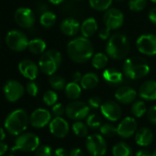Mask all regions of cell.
<instances>
[{
  "label": "cell",
  "mask_w": 156,
  "mask_h": 156,
  "mask_svg": "<svg viewBox=\"0 0 156 156\" xmlns=\"http://www.w3.org/2000/svg\"><path fill=\"white\" fill-rule=\"evenodd\" d=\"M102 99L101 98L99 97H92L88 99V106L91 108H94V109H97V108H100L101 105H102Z\"/></svg>",
  "instance_id": "43"
},
{
  "label": "cell",
  "mask_w": 156,
  "mask_h": 156,
  "mask_svg": "<svg viewBox=\"0 0 156 156\" xmlns=\"http://www.w3.org/2000/svg\"><path fill=\"white\" fill-rule=\"evenodd\" d=\"M28 49L33 54H36V55L42 54L46 50V42L42 39H39V38L30 40L29 41Z\"/></svg>",
  "instance_id": "28"
},
{
  "label": "cell",
  "mask_w": 156,
  "mask_h": 156,
  "mask_svg": "<svg viewBox=\"0 0 156 156\" xmlns=\"http://www.w3.org/2000/svg\"><path fill=\"white\" fill-rule=\"evenodd\" d=\"M103 21L105 23V26L109 30H118L124 23V15L119 9L116 8H109L108 10L105 11Z\"/></svg>",
  "instance_id": "11"
},
{
  "label": "cell",
  "mask_w": 156,
  "mask_h": 156,
  "mask_svg": "<svg viewBox=\"0 0 156 156\" xmlns=\"http://www.w3.org/2000/svg\"><path fill=\"white\" fill-rule=\"evenodd\" d=\"M110 31H111V30H109L108 28H103V29H101L100 30H99V32H98V37L101 39V40H103V41H106V40H108L109 39V37L111 36L110 35Z\"/></svg>",
  "instance_id": "45"
},
{
  "label": "cell",
  "mask_w": 156,
  "mask_h": 156,
  "mask_svg": "<svg viewBox=\"0 0 156 156\" xmlns=\"http://www.w3.org/2000/svg\"><path fill=\"white\" fill-rule=\"evenodd\" d=\"M41 140L38 135L32 132H25L19 135L15 140V146L12 151L20 150L21 151H34L40 146Z\"/></svg>",
  "instance_id": "7"
},
{
  "label": "cell",
  "mask_w": 156,
  "mask_h": 156,
  "mask_svg": "<svg viewBox=\"0 0 156 156\" xmlns=\"http://www.w3.org/2000/svg\"><path fill=\"white\" fill-rule=\"evenodd\" d=\"M113 0H89V4L91 8L97 11H106L108 10Z\"/></svg>",
  "instance_id": "35"
},
{
  "label": "cell",
  "mask_w": 156,
  "mask_h": 156,
  "mask_svg": "<svg viewBox=\"0 0 156 156\" xmlns=\"http://www.w3.org/2000/svg\"><path fill=\"white\" fill-rule=\"evenodd\" d=\"M5 98L9 102H17L20 100L25 92L24 87L17 80L8 81L3 87Z\"/></svg>",
  "instance_id": "12"
},
{
  "label": "cell",
  "mask_w": 156,
  "mask_h": 156,
  "mask_svg": "<svg viewBox=\"0 0 156 156\" xmlns=\"http://www.w3.org/2000/svg\"><path fill=\"white\" fill-rule=\"evenodd\" d=\"M49 83H50V86L51 87V88L56 90V91L64 90V88L67 85L64 78L61 75H58V74L51 75Z\"/></svg>",
  "instance_id": "32"
},
{
  "label": "cell",
  "mask_w": 156,
  "mask_h": 156,
  "mask_svg": "<svg viewBox=\"0 0 156 156\" xmlns=\"http://www.w3.org/2000/svg\"><path fill=\"white\" fill-rule=\"evenodd\" d=\"M8 149H9L8 144H6L3 141H0V156H3L7 152Z\"/></svg>",
  "instance_id": "52"
},
{
  "label": "cell",
  "mask_w": 156,
  "mask_h": 156,
  "mask_svg": "<svg viewBox=\"0 0 156 156\" xmlns=\"http://www.w3.org/2000/svg\"><path fill=\"white\" fill-rule=\"evenodd\" d=\"M135 156H152V153L148 150L142 149V150L137 151L135 153Z\"/></svg>",
  "instance_id": "50"
},
{
  "label": "cell",
  "mask_w": 156,
  "mask_h": 156,
  "mask_svg": "<svg viewBox=\"0 0 156 156\" xmlns=\"http://www.w3.org/2000/svg\"><path fill=\"white\" fill-rule=\"evenodd\" d=\"M51 120V114L49 110L45 108H37L35 109L30 117V123L32 127L37 129H41L50 124Z\"/></svg>",
  "instance_id": "17"
},
{
  "label": "cell",
  "mask_w": 156,
  "mask_h": 156,
  "mask_svg": "<svg viewBox=\"0 0 156 156\" xmlns=\"http://www.w3.org/2000/svg\"><path fill=\"white\" fill-rule=\"evenodd\" d=\"M57 100H58V96L56 92L53 90H48L43 95V102L49 107H52L53 105H55L57 103Z\"/></svg>",
  "instance_id": "39"
},
{
  "label": "cell",
  "mask_w": 156,
  "mask_h": 156,
  "mask_svg": "<svg viewBox=\"0 0 156 156\" xmlns=\"http://www.w3.org/2000/svg\"><path fill=\"white\" fill-rule=\"evenodd\" d=\"M149 20H150V21L152 23V24H154V25H156V8H152L151 10H150V12H149Z\"/></svg>",
  "instance_id": "48"
},
{
  "label": "cell",
  "mask_w": 156,
  "mask_h": 156,
  "mask_svg": "<svg viewBox=\"0 0 156 156\" xmlns=\"http://www.w3.org/2000/svg\"><path fill=\"white\" fill-rule=\"evenodd\" d=\"M130 51L129 38L122 33H115L109 37L106 45V52L113 60L125 59Z\"/></svg>",
  "instance_id": "2"
},
{
  "label": "cell",
  "mask_w": 156,
  "mask_h": 156,
  "mask_svg": "<svg viewBox=\"0 0 156 156\" xmlns=\"http://www.w3.org/2000/svg\"><path fill=\"white\" fill-rule=\"evenodd\" d=\"M37 10H38L40 13L42 14V13L48 11V7H47L46 4H44V3H42V2H40V3L37 5Z\"/></svg>",
  "instance_id": "51"
},
{
  "label": "cell",
  "mask_w": 156,
  "mask_h": 156,
  "mask_svg": "<svg viewBox=\"0 0 156 156\" xmlns=\"http://www.w3.org/2000/svg\"><path fill=\"white\" fill-rule=\"evenodd\" d=\"M27 35L18 30H13L8 32L6 36V43L9 49L14 51H23L29 46Z\"/></svg>",
  "instance_id": "9"
},
{
  "label": "cell",
  "mask_w": 156,
  "mask_h": 156,
  "mask_svg": "<svg viewBox=\"0 0 156 156\" xmlns=\"http://www.w3.org/2000/svg\"><path fill=\"white\" fill-rule=\"evenodd\" d=\"M154 140L152 130L148 127H142L137 129L135 133V142L140 147L150 146Z\"/></svg>",
  "instance_id": "21"
},
{
  "label": "cell",
  "mask_w": 156,
  "mask_h": 156,
  "mask_svg": "<svg viewBox=\"0 0 156 156\" xmlns=\"http://www.w3.org/2000/svg\"><path fill=\"white\" fill-rule=\"evenodd\" d=\"M14 20L20 27L30 29L35 23V15L29 8H20L14 14Z\"/></svg>",
  "instance_id": "15"
},
{
  "label": "cell",
  "mask_w": 156,
  "mask_h": 156,
  "mask_svg": "<svg viewBox=\"0 0 156 156\" xmlns=\"http://www.w3.org/2000/svg\"><path fill=\"white\" fill-rule=\"evenodd\" d=\"M72 130L74 135L79 138H85L88 136V126L87 123H84L81 120H76L72 125Z\"/></svg>",
  "instance_id": "31"
},
{
  "label": "cell",
  "mask_w": 156,
  "mask_h": 156,
  "mask_svg": "<svg viewBox=\"0 0 156 156\" xmlns=\"http://www.w3.org/2000/svg\"><path fill=\"white\" fill-rule=\"evenodd\" d=\"M98 22L94 18H88L83 21L81 24V29L80 31L82 33V36L86 38H90L94 36L98 30Z\"/></svg>",
  "instance_id": "24"
},
{
  "label": "cell",
  "mask_w": 156,
  "mask_h": 156,
  "mask_svg": "<svg viewBox=\"0 0 156 156\" xmlns=\"http://www.w3.org/2000/svg\"><path fill=\"white\" fill-rule=\"evenodd\" d=\"M69 156H85V154L80 148H73L69 151Z\"/></svg>",
  "instance_id": "46"
},
{
  "label": "cell",
  "mask_w": 156,
  "mask_h": 156,
  "mask_svg": "<svg viewBox=\"0 0 156 156\" xmlns=\"http://www.w3.org/2000/svg\"><path fill=\"white\" fill-rule=\"evenodd\" d=\"M147 6V0H129V9L133 12L142 11Z\"/></svg>",
  "instance_id": "38"
},
{
  "label": "cell",
  "mask_w": 156,
  "mask_h": 156,
  "mask_svg": "<svg viewBox=\"0 0 156 156\" xmlns=\"http://www.w3.org/2000/svg\"><path fill=\"white\" fill-rule=\"evenodd\" d=\"M75 1H81V0H75Z\"/></svg>",
  "instance_id": "58"
},
{
  "label": "cell",
  "mask_w": 156,
  "mask_h": 156,
  "mask_svg": "<svg viewBox=\"0 0 156 156\" xmlns=\"http://www.w3.org/2000/svg\"><path fill=\"white\" fill-rule=\"evenodd\" d=\"M81 24L74 18H66L64 19L60 25L61 31L66 36H74L80 31Z\"/></svg>",
  "instance_id": "22"
},
{
  "label": "cell",
  "mask_w": 156,
  "mask_h": 156,
  "mask_svg": "<svg viewBox=\"0 0 156 156\" xmlns=\"http://www.w3.org/2000/svg\"><path fill=\"white\" fill-rule=\"evenodd\" d=\"M51 112L55 117H62V115L65 113V108L62 103H56L52 106Z\"/></svg>",
  "instance_id": "42"
},
{
  "label": "cell",
  "mask_w": 156,
  "mask_h": 156,
  "mask_svg": "<svg viewBox=\"0 0 156 156\" xmlns=\"http://www.w3.org/2000/svg\"><path fill=\"white\" fill-rule=\"evenodd\" d=\"M6 138V132L3 129L0 128V140H3Z\"/></svg>",
  "instance_id": "54"
},
{
  "label": "cell",
  "mask_w": 156,
  "mask_h": 156,
  "mask_svg": "<svg viewBox=\"0 0 156 156\" xmlns=\"http://www.w3.org/2000/svg\"><path fill=\"white\" fill-rule=\"evenodd\" d=\"M87 125L88 126L89 129L95 130V129H98L101 125H102V121H101V119L95 113H92V114H89L87 117Z\"/></svg>",
  "instance_id": "36"
},
{
  "label": "cell",
  "mask_w": 156,
  "mask_h": 156,
  "mask_svg": "<svg viewBox=\"0 0 156 156\" xmlns=\"http://www.w3.org/2000/svg\"><path fill=\"white\" fill-rule=\"evenodd\" d=\"M99 83V78L95 73H87L83 75L80 85L85 90H91L98 87Z\"/></svg>",
  "instance_id": "25"
},
{
  "label": "cell",
  "mask_w": 156,
  "mask_h": 156,
  "mask_svg": "<svg viewBox=\"0 0 156 156\" xmlns=\"http://www.w3.org/2000/svg\"><path fill=\"white\" fill-rule=\"evenodd\" d=\"M90 107L88 104L79 101V100H73L65 107V114L72 120H82L87 119L89 115Z\"/></svg>",
  "instance_id": "8"
},
{
  "label": "cell",
  "mask_w": 156,
  "mask_h": 156,
  "mask_svg": "<svg viewBox=\"0 0 156 156\" xmlns=\"http://www.w3.org/2000/svg\"><path fill=\"white\" fill-rule=\"evenodd\" d=\"M147 119L150 123L156 125V106H152L147 110Z\"/></svg>",
  "instance_id": "44"
},
{
  "label": "cell",
  "mask_w": 156,
  "mask_h": 156,
  "mask_svg": "<svg viewBox=\"0 0 156 156\" xmlns=\"http://www.w3.org/2000/svg\"><path fill=\"white\" fill-rule=\"evenodd\" d=\"M62 61L60 51L56 50H49L44 51L39 61V67L41 72L47 75H52L56 73Z\"/></svg>",
  "instance_id": "5"
},
{
  "label": "cell",
  "mask_w": 156,
  "mask_h": 156,
  "mask_svg": "<svg viewBox=\"0 0 156 156\" xmlns=\"http://www.w3.org/2000/svg\"><path fill=\"white\" fill-rule=\"evenodd\" d=\"M116 1H119V2H122V1H124V0H116Z\"/></svg>",
  "instance_id": "57"
},
{
  "label": "cell",
  "mask_w": 156,
  "mask_h": 156,
  "mask_svg": "<svg viewBox=\"0 0 156 156\" xmlns=\"http://www.w3.org/2000/svg\"><path fill=\"white\" fill-rule=\"evenodd\" d=\"M74 1L75 0L68 1V2L64 3V5L62 6V11L72 17L79 16L81 14V8Z\"/></svg>",
  "instance_id": "34"
},
{
  "label": "cell",
  "mask_w": 156,
  "mask_h": 156,
  "mask_svg": "<svg viewBox=\"0 0 156 156\" xmlns=\"http://www.w3.org/2000/svg\"><path fill=\"white\" fill-rule=\"evenodd\" d=\"M138 51L144 55H156V35L147 33L140 35L136 41Z\"/></svg>",
  "instance_id": "10"
},
{
  "label": "cell",
  "mask_w": 156,
  "mask_h": 156,
  "mask_svg": "<svg viewBox=\"0 0 156 156\" xmlns=\"http://www.w3.org/2000/svg\"><path fill=\"white\" fill-rule=\"evenodd\" d=\"M86 149L91 156H104L108 151L107 140L98 133L88 135L86 140Z\"/></svg>",
  "instance_id": "6"
},
{
  "label": "cell",
  "mask_w": 156,
  "mask_h": 156,
  "mask_svg": "<svg viewBox=\"0 0 156 156\" xmlns=\"http://www.w3.org/2000/svg\"><path fill=\"white\" fill-rule=\"evenodd\" d=\"M9 156H14V155H9Z\"/></svg>",
  "instance_id": "59"
},
{
  "label": "cell",
  "mask_w": 156,
  "mask_h": 156,
  "mask_svg": "<svg viewBox=\"0 0 156 156\" xmlns=\"http://www.w3.org/2000/svg\"><path fill=\"white\" fill-rule=\"evenodd\" d=\"M39 66L31 60H23L19 63L20 73L29 80H35L39 74Z\"/></svg>",
  "instance_id": "19"
},
{
  "label": "cell",
  "mask_w": 156,
  "mask_h": 156,
  "mask_svg": "<svg viewBox=\"0 0 156 156\" xmlns=\"http://www.w3.org/2000/svg\"><path fill=\"white\" fill-rule=\"evenodd\" d=\"M64 92H65V96L67 97V98H69L71 100H77L81 97L82 87L78 83L72 81L66 85V87L64 88Z\"/></svg>",
  "instance_id": "26"
},
{
  "label": "cell",
  "mask_w": 156,
  "mask_h": 156,
  "mask_svg": "<svg viewBox=\"0 0 156 156\" xmlns=\"http://www.w3.org/2000/svg\"><path fill=\"white\" fill-rule=\"evenodd\" d=\"M35 156H53L52 149L48 145H40L35 151Z\"/></svg>",
  "instance_id": "40"
},
{
  "label": "cell",
  "mask_w": 156,
  "mask_h": 156,
  "mask_svg": "<svg viewBox=\"0 0 156 156\" xmlns=\"http://www.w3.org/2000/svg\"><path fill=\"white\" fill-rule=\"evenodd\" d=\"M100 134L107 138L114 137L117 134V127H115L111 123H104L99 128Z\"/></svg>",
  "instance_id": "37"
},
{
  "label": "cell",
  "mask_w": 156,
  "mask_h": 156,
  "mask_svg": "<svg viewBox=\"0 0 156 156\" xmlns=\"http://www.w3.org/2000/svg\"><path fill=\"white\" fill-rule=\"evenodd\" d=\"M41 25L45 29H51L56 23V16L51 11H46L41 15L40 18Z\"/></svg>",
  "instance_id": "30"
},
{
  "label": "cell",
  "mask_w": 156,
  "mask_h": 156,
  "mask_svg": "<svg viewBox=\"0 0 156 156\" xmlns=\"http://www.w3.org/2000/svg\"><path fill=\"white\" fill-rule=\"evenodd\" d=\"M49 128L51 133L59 139L65 138L70 131V126L62 117H55L52 119L49 124Z\"/></svg>",
  "instance_id": "16"
},
{
  "label": "cell",
  "mask_w": 156,
  "mask_h": 156,
  "mask_svg": "<svg viewBox=\"0 0 156 156\" xmlns=\"http://www.w3.org/2000/svg\"><path fill=\"white\" fill-rule=\"evenodd\" d=\"M67 54L76 63H85L94 55V47L88 38L84 36L71 40L67 44Z\"/></svg>",
  "instance_id": "1"
},
{
  "label": "cell",
  "mask_w": 156,
  "mask_h": 156,
  "mask_svg": "<svg viewBox=\"0 0 156 156\" xmlns=\"http://www.w3.org/2000/svg\"><path fill=\"white\" fill-rule=\"evenodd\" d=\"M27 93L31 97H36L39 93V86L37 83L34 82V80H30V82L26 86Z\"/></svg>",
  "instance_id": "41"
},
{
  "label": "cell",
  "mask_w": 156,
  "mask_h": 156,
  "mask_svg": "<svg viewBox=\"0 0 156 156\" xmlns=\"http://www.w3.org/2000/svg\"><path fill=\"white\" fill-rule=\"evenodd\" d=\"M152 156H156V150L152 152Z\"/></svg>",
  "instance_id": "55"
},
{
  "label": "cell",
  "mask_w": 156,
  "mask_h": 156,
  "mask_svg": "<svg viewBox=\"0 0 156 156\" xmlns=\"http://www.w3.org/2000/svg\"><path fill=\"white\" fill-rule=\"evenodd\" d=\"M91 62L92 65L95 69L98 70H102L106 68L108 62V54H105L103 52H98L93 55L91 58Z\"/></svg>",
  "instance_id": "29"
},
{
  "label": "cell",
  "mask_w": 156,
  "mask_h": 156,
  "mask_svg": "<svg viewBox=\"0 0 156 156\" xmlns=\"http://www.w3.org/2000/svg\"><path fill=\"white\" fill-rule=\"evenodd\" d=\"M136 98H137L136 90L129 86L120 87L115 92V98L120 104H124V105L131 104L135 101Z\"/></svg>",
  "instance_id": "18"
},
{
  "label": "cell",
  "mask_w": 156,
  "mask_h": 156,
  "mask_svg": "<svg viewBox=\"0 0 156 156\" xmlns=\"http://www.w3.org/2000/svg\"><path fill=\"white\" fill-rule=\"evenodd\" d=\"M138 129V122L133 117H126L117 127V134L122 139H129L135 135Z\"/></svg>",
  "instance_id": "14"
},
{
  "label": "cell",
  "mask_w": 156,
  "mask_h": 156,
  "mask_svg": "<svg viewBox=\"0 0 156 156\" xmlns=\"http://www.w3.org/2000/svg\"><path fill=\"white\" fill-rule=\"evenodd\" d=\"M151 1L152 3H155V4H156V0H151Z\"/></svg>",
  "instance_id": "56"
},
{
  "label": "cell",
  "mask_w": 156,
  "mask_h": 156,
  "mask_svg": "<svg viewBox=\"0 0 156 156\" xmlns=\"http://www.w3.org/2000/svg\"><path fill=\"white\" fill-rule=\"evenodd\" d=\"M49 2H51V4L53 5H60V4H62L64 3L66 0H48Z\"/></svg>",
  "instance_id": "53"
},
{
  "label": "cell",
  "mask_w": 156,
  "mask_h": 156,
  "mask_svg": "<svg viewBox=\"0 0 156 156\" xmlns=\"http://www.w3.org/2000/svg\"><path fill=\"white\" fill-rule=\"evenodd\" d=\"M150 73L148 62L140 56L127 58L123 63V73L130 80H137L145 77Z\"/></svg>",
  "instance_id": "3"
},
{
  "label": "cell",
  "mask_w": 156,
  "mask_h": 156,
  "mask_svg": "<svg viewBox=\"0 0 156 156\" xmlns=\"http://www.w3.org/2000/svg\"><path fill=\"white\" fill-rule=\"evenodd\" d=\"M30 117L26 110L20 108L12 111L5 119V128L11 135L19 136L27 129Z\"/></svg>",
  "instance_id": "4"
},
{
  "label": "cell",
  "mask_w": 156,
  "mask_h": 156,
  "mask_svg": "<svg viewBox=\"0 0 156 156\" xmlns=\"http://www.w3.org/2000/svg\"><path fill=\"white\" fill-rule=\"evenodd\" d=\"M131 113L136 118H141L147 113V106L144 101L137 100L134 101L131 105Z\"/></svg>",
  "instance_id": "33"
},
{
  "label": "cell",
  "mask_w": 156,
  "mask_h": 156,
  "mask_svg": "<svg viewBox=\"0 0 156 156\" xmlns=\"http://www.w3.org/2000/svg\"><path fill=\"white\" fill-rule=\"evenodd\" d=\"M113 156H133L131 146L124 141H119L112 147Z\"/></svg>",
  "instance_id": "27"
},
{
  "label": "cell",
  "mask_w": 156,
  "mask_h": 156,
  "mask_svg": "<svg viewBox=\"0 0 156 156\" xmlns=\"http://www.w3.org/2000/svg\"><path fill=\"white\" fill-rule=\"evenodd\" d=\"M102 75L106 83L113 87L120 85L124 80V73L113 67L106 68Z\"/></svg>",
  "instance_id": "23"
},
{
  "label": "cell",
  "mask_w": 156,
  "mask_h": 156,
  "mask_svg": "<svg viewBox=\"0 0 156 156\" xmlns=\"http://www.w3.org/2000/svg\"><path fill=\"white\" fill-rule=\"evenodd\" d=\"M138 94L143 100L146 101L156 100V81L148 80L143 82L139 88Z\"/></svg>",
  "instance_id": "20"
},
{
  "label": "cell",
  "mask_w": 156,
  "mask_h": 156,
  "mask_svg": "<svg viewBox=\"0 0 156 156\" xmlns=\"http://www.w3.org/2000/svg\"><path fill=\"white\" fill-rule=\"evenodd\" d=\"M53 156H69V152L64 148H58L54 151Z\"/></svg>",
  "instance_id": "47"
},
{
  "label": "cell",
  "mask_w": 156,
  "mask_h": 156,
  "mask_svg": "<svg viewBox=\"0 0 156 156\" xmlns=\"http://www.w3.org/2000/svg\"><path fill=\"white\" fill-rule=\"evenodd\" d=\"M82 73L80 72H74L73 74H72V81L73 82H75V83H80L81 82V79H82Z\"/></svg>",
  "instance_id": "49"
},
{
  "label": "cell",
  "mask_w": 156,
  "mask_h": 156,
  "mask_svg": "<svg viewBox=\"0 0 156 156\" xmlns=\"http://www.w3.org/2000/svg\"><path fill=\"white\" fill-rule=\"evenodd\" d=\"M100 111L104 118L111 122L118 121L122 115L120 106L114 100H107L103 102L100 107Z\"/></svg>",
  "instance_id": "13"
}]
</instances>
